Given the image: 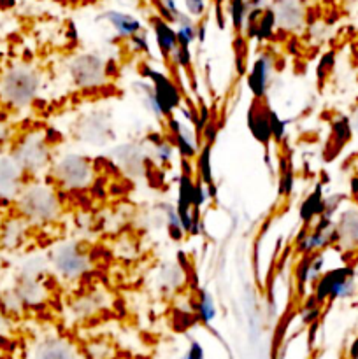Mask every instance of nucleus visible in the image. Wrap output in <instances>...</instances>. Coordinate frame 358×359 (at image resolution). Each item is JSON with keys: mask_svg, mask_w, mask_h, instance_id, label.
Wrapping results in <instances>:
<instances>
[{"mask_svg": "<svg viewBox=\"0 0 358 359\" xmlns=\"http://www.w3.org/2000/svg\"><path fill=\"white\" fill-rule=\"evenodd\" d=\"M41 77L32 67L16 65L0 77V98L13 109H25L37 98Z\"/></svg>", "mask_w": 358, "mask_h": 359, "instance_id": "1", "label": "nucleus"}, {"mask_svg": "<svg viewBox=\"0 0 358 359\" xmlns=\"http://www.w3.org/2000/svg\"><path fill=\"white\" fill-rule=\"evenodd\" d=\"M18 209L30 223H49L58 216L60 202L49 186L30 184L20 193Z\"/></svg>", "mask_w": 358, "mask_h": 359, "instance_id": "2", "label": "nucleus"}, {"mask_svg": "<svg viewBox=\"0 0 358 359\" xmlns=\"http://www.w3.org/2000/svg\"><path fill=\"white\" fill-rule=\"evenodd\" d=\"M358 293V273L353 266H337L321 273L316 280L314 300L318 305H325L326 302L347 300Z\"/></svg>", "mask_w": 358, "mask_h": 359, "instance_id": "3", "label": "nucleus"}, {"mask_svg": "<svg viewBox=\"0 0 358 359\" xmlns=\"http://www.w3.org/2000/svg\"><path fill=\"white\" fill-rule=\"evenodd\" d=\"M55 177L63 188L84 189L93 181V167L86 158L69 154L56 163Z\"/></svg>", "mask_w": 358, "mask_h": 359, "instance_id": "4", "label": "nucleus"}, {"mask_svg": "<svg viewBox=\"0 0 358 359\" xmlns=\"http://www.w3.org/2000/svg\"><path fill=\"white\" fill-rule=\"evenodd\" d=\"M53 265L60 276L74 280L86 273V270L90 269V259L79 245L63 244L53 252Z\"/></svg>", "mask_w": 358, "mask_h": 359, "instance_id": "5", "label": "nucleus"}, {"mask_svg": "<svg viewBox=\"0 0 358 359\" xmlns=\"http://www.w3.org/2000/svg\"><path fill=\"white\" fill-rule=\"evenodd\" d=\"M336 248L350 256H358V203L346 207L336 217Z\"/></svg>", "mask_w": 358, "mask_h": 359, "instance_id": "6", "label": "nucleus"}, {"mask_svg": "<svg viewBox=\"0 0 358 359\" xmlns=\"http://www.w3.org/2000/svg\"><path fill=\"white\" fill-rule=\"evenodd\" d=\"M144 76L151 79V86H153L154 93H157L158 102H160L161 109H164L165 116L171 114L174 109L179 107L181 104V97H179V90L175 88V84L171 79L164 76L160 72H154V70H144Z\"/></svg>", "mask_w": 358, "mask_h": 359, "instance_id": "7", "label": "nucleus"}, {"mask_svg": "<svg viewBox=\"0 0 358 359\" xmlns=\"http://www.w3.org/2000/svg\"><path fill=\"white\" fill-rule=\"evenodd\" d=\"M72 76L81 86H97V84L104 83L105 79L104 63L97 56H81L74 62Z\"/></svg>", "mask_w": 358, "mask_h": 359, "instance_id": "8", "label": "nucleus"}, {"mask_svg": "<svg viewBox=\"0 0 358 359\" xmlns=\"http://www.w3.org/2000/svg\"><path fill=\"white\" fill-rule=\"evenodd\" d=\"M34 359H83L74 344L62 337H48L41 340L34 351Z\"/></svg>", "mask_w": 358, "mask_h": 359, "instance_id": "9", "label": "nucleus"}, {"mask_svg": "<svg viewBox=\"0 0 358 359\" xmlns=\"http://www.w3.org/2000/svg\"><path fill=\"white\" fill-rule=\"evenodd\" d=\"M248 123L253 135H255L260 142L267 144L272 139V130H270V109L267 107L263 102H253L251 111H249L248 116Z\"/></svg>", "mask_w": 358, "mask_h": 359, "instance_id": "10", "label": "nucleus"}, {"mask_svg": "<svg viewBox=\"0 0 358 359\" xmlns=\"http://www.w3.org/2000/svg\"><path fill=\"white\" fill-rule=\"evenodd\" d=\"M270 70H272V58L269 55H262L253 63L251 74L248 76V86L256 97V100H260L265 95L267 86H269Z\"/></svg>", "mask_w": 358, "mask_h": 359, "instance_id": "11", "label": "nucleus"}, {"mask_svg": "<svg viewBox=\"0 0 358 359\" xmlns=\"http://www.w3.org/2000/svg\"><path fill=\"white\" fill-rule=\"evenodd\" d=\"M21 170L23 168L18 165L16 160H11V158L0 160V196L2 198L16 195L20 188Z\"/></svg>", "mask_w": 358, "mask_h": 359, "instance_id": "12", "label": "nucleus"}, {"mask_svg": "<svg viewBox=\"0 0 358 359\" xmlns=\"http://www.w3.org/2000/svg\"><path fill=\"white\" fill-rule=\"evenodd\" d=\"M274 18H276V23L281 25V28L295 30L304 23V9L297 0H281L276 13H274Z\"/></svg>", "mask_w": 358, "mask_h": 359, "instance_id": "13", "label": "nucleus"}, {"mask_svg": "<svg viewBox=\"0 0 358 359\" xmlns=\"http://www.w3.org/2000/svg\"><path fill=\"white\" fill-rule=\"evenodd\" d=\"M48 158L44 146L41 140H27L23 142L21 149L18 151L16 161L23 170H32V168H41L44 160Z\"/></svg>", "mask_w": 358, "mask_h": 359, "instance_id": "14", "label": "nucleus"}, {"mask_svg": "<svg viewBox=\"0 0 358 359\" xmlns=\"http://www.w3.org/2000/svg\"><path fill=\"white\" fill-rule=\"evenodd\" d=\"M171 132L172 137L175 139V144H178V149L181 153V156L185 158H192L197 154V142H195V135H193L192 130L185 128L183 123H179L178 119H171Z\"/></svg>", "mask_w": 358, "mask_h": 359, "instance_id": "15", "label": "nucleus"}, {"mask_svg": "<svg viewBox=\"0 0 358 359\" xmlns=\"http://www.w3.org/2000/svg\"><path fill=\"white\" fill-rule=\"evenodd\" d=\"M154 34H157V42H158V48H160L161 55L164 56H171L172 53L178 49V35L175 32L165 23L164 20H154Z\"/></svg>", "mask_w": 358, "mask_h": 359, "instance_id": "16", "label": "nucleus"}, {"mask_svg": "<svg viewBox=\"0 0 358 359\" xmlns=\"http://www.w3.org/2000/svg\"><path fill=\"white\" fill-rule=\"evenodd\" d=\"M105 18H107L109 23L114 27V30L118 32L121 37H130L132 39L133 35L139 34L140 30V23L135 20L133 16H130V14H125V13H116V11H111V13L105 14Z\"/></svg>", "mask_w": 358, "mask_h": 359, "instance_id": "17", "label": "nucleus"}, {"mask_svg": "<svg viewBox=\"0 0 358 359\" xmlns=\"http://www.w3.org/2000/svg\"><path fill=\"white\" fill-rule=\"evenodd\" d=\"M325 212V198L321 196V188H316V191L302 203L300 217L305 223H311L312 219H318Z\"/></svg>", "mask_w": 358, "mask_h": 359, "instance_id": "18", "label": "nucleus"}, {"mask_svg": "<svg viewBox=\"0 0 358 359\" xmlns=\"http://www.w3.org/2000/svg\"><path fill=\"white\" fill-rule=\"evenodd\" d=\"M197 316H199L200 321L206 323V325L213 323V319L216 318V307H214L213 297H211L207 291H202V293H200L199 302H197Z\"/></svg>", "mask_w": 358, "mask_h": 359, "instance_id": "19", "label": "nucleus"}, {"mask_svg": "<svg viewBox=\"0 0 358 359\" xmlns=\"http://www.w3.org/2000/svg\"><path fill=\"white\" fill-rule=\"evenodd\" d=\"M175 35H178V44L181 48H190V44L197 39V27L190 20L183 18Z\"/></svg>", "mask_w": 358, "mask_h": 359, "instance_id": "20", "label": "nucleus"}, {"mask_svg": "<svg viewBox=\"0 0 358 359\" xmlns=\"http://www.w3.org/2000/svg\"><path fill=\"white\" fill-rule=\"evenodd\" d=\"M246 13V2L244 0H232V20L237 28H241L242 20H244Z\"/></svg>", "mask_w": 358, "mask_h": 359, "instance_id": "21", "label": "nucleus"}, {"mask_svg": "<svg viewBox=\"0 0 358 359\" xmlns=\"http://www.w3.org/2000/svg\"><path fill=\"white\" fill-rule=\"evenodd\" d=\"M181 359H206L204 358V349L197 340H192L188 347V353L185 354Z\"/></svg>", "mask_w": 358, "mask_h": 359, "instance_id": "22", "label": "nucleus"}, {"mask_svg": "<svg viewBox=\"0 0 358 359\" xmlns=\"http://www.w3.org/2000/svg\"><path fill=\"white\" fill-rule=\"evenodd\" d=\"M186 2V9L192 16H202L204 9H206V4L204 0H185Z\"/></svg>", "mask_w": 358, "mask_h": 359, "instance_id": "23", "label": "nucleus"}, {"mask_svg": "<svg viewBox=\"0 0 358 359\" xmlns=\"http://www.w3.org/2000/svg\"><path fill=\"white\" fill-rule=\"evenodd\" d=\"M157 156L160 158L161 161H168V160H171V156H172V146H171V144L165 142V140L158 142Z\"/></svg>", "mask_w": 358, "mask_h": 359, "instance_id": "24", "label": "nucleus"}, {"mask_svg": "<svg viewBox=\"0 0 358 359\" xmlns=\"http://www.w3.org/2000/svg\"><path fill=\"white\" fill-rule=\"evenodd\" d=\"M132 42H133V46H135L137 49H142V51H146L147 49V42H146V39L142 37V35H133L132 37Z\"/></svg>", "mask_w": 358, "mask_h": 359, "instance_id": "25", "label": "nucleus"}, {"mask_svg": "<svg viewBox=\"0 0 358 359\" xmlns=\"http://www.w3.org/2000/svg\"><path fill=\"white\" fill-rule=\"evenodd\" d=\"M350 186H351V195L358 200V167H357V170H354L353 177H351Z\"/></svg>", "mask_w": 358, "mask_h": 359, "instance_id": "26", "label": "nucleus"}, {"mask_svg": "<svg viewBox=\"0 0 358 359\" xmlns=\"http://www.w3.org/2000/svg\"><path fill=\"white\" fill-rule=\"evenodd\" d=\"M347 359H358V337L351 342L350 349H347Z\"/></svg>", "mask_w": 358, "mask_h": 359, "instance_id": "27", "label": "nucleus"}, {"mask_svg": "<svg viewBox=\"0 0 358 359\" xmlns=\"http://www.w3.org/2000/svg\"><path fill=\"white\" fill-rule=\"evenodd\" d=\"M350 125H351V128H353V132L358 135V105L353 109V114H351Z\"/></svg>", "mask_w": 358, "mask_h": 359, "instance_id": "28", "label": "nucleus"}, {"mask_svg": "<svg viewBox=\"0 0 358 359\" xmlns=\"http://www.w3.org/2000/svg\"><path fill=\"white\" fill-rule=\"evenodd\" d=\"M357 273H358V272H357Z\"/></svg>", "mask_w": 358, "mask_h": 359, "instance_id": "29", "label": "nucleus"}]
</instances>
